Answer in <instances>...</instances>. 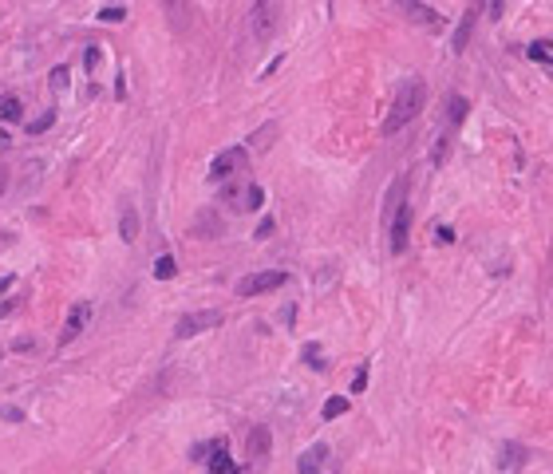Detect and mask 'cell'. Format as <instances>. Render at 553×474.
I'll use <instances>...</instances> for the list:
<instances>
[{
	"label": "cell",
	"instance_id": "25",
	"mask_svg": "<svg viewBox=\"0 0 553 474\" xmlns=\"http://www.w3.org/2000/svg\"><path fill=\"white\" fill-rule=\"evenodd\" d=\"M99 20H103V24H119V20H127V8L111 4V8H103V13H99Z\"/></svg>",
	"mask_w": 553,
	"mask_h": 474
},
{
	"label": "cell",
	"instance_id": "28",
	"mask_svg": "<svg viewBox=\"0 0 553 474\" xmlns=\"http://www.w3.org/2000/svg\"><path fill=\"white\" fill-rule=\"evenodd\" d=\"M435 242H439V245H451V242H455V230H451V226H439V230H435Z\"/></svg>",
	"mask_w": 553,
	"mask_h": 474
},
{
	"label": "cell",
	"instance_id": "5",
	"mask_svg": "<svg viewBox=\"0 0 553 474\" xmlns=\"http://www.w3.org/2000/svg\"><path fill=\"white\" fill-rule=\"evenodd\" d=\"M221 324V308H202V313H186L178 324H174V336L178 340H190V336H198V332H209Z\"/></svg>",
	"mask_w": 553,
	"mask_h": 474
},
{
	"label": "cell",
	"instance_id": "7",
	"mask_svg": "<svg viewBox=\"0 0 553 474\" xmlns=\"http://www.w3.org/2000/svg\"><path fill=\"white\" fill-rule=\"evenodd\" d=\"M387 230H392V253H403L407 237H411V202H399L387 218Z\"/></svg>",
	"mask_w": 553,
	"mask_h": 474
},
{
	"label": "cell",
	"instance_id": "2",
	"mask_svg": "<svg viewBox=\"0 0 553 474\" xmlns=\"http://www.w3.org/2000/svg\"><path fill=\"white\" fill-rule=\"evenodd\" d=\"M277 28H281V0H253V8H249V36L273 40Z\"/></svg>",
	"mask_w": 553,
	"mask_h": 474
},
{
	"label": "cell",
	"instance_id": "6",
	"mask_svg": "<svg viewBox=\"0 0 553 474\" xmlns=\"http://www.w3.org/2000/svg\"><path fill=\"white\" fill-rule=\"evenodd\" d=\"M91 316H95V304L91 301H75L72 308H67V316H63V329H60V344H72L79 332L91 324Z\"/></svg>",
	"mask_w": 553,
	"mask_h": 474
},
{
	"label": "cell",
	"instance_id": "18",
	"mask_svg": "<svg viewBox=\"0 0 553 474\" xmlns=\"http://www.w3.org/2000/svg\"><path fill=\"white\" fill-rule=\"evenodd\" d=\"M467 111H470V103L463 95H451V103H447V119H451V127H463L467 123Z\"/></svg>",
	"mask_w": 553,
	"mask_h": 474
},
{
	"label": "cell",
	"instance_id": "4",
	"mask_svg": "<svg viewBox=\"0 0 553 474\" xmlns=\"http://www.w3.org/2000/svg\"><path fill=\"white\" fill-rule=\"evenodd\" d=\"M284 281H289V273H284V269H265V273H249V277L237 281V297H261V292L281 289Z\"/></svg>",
	"mask_w": 553,
	"mask_h": 474
},
{
	"label": "cell",
	"instance_id": "8",
	"mask_svg": "<svg viewBox=\"0 0 553 474\" xmlns=\"http://www.w3.org/2000/svg\"><path fill=\"white\" fill-rule=\"evenodd\" d=\"M399 8L407 13V20H411V24H423V28H439V24H442L439 13H435V8H427L423 0H399Z\"/></svg>",
	"mask_w": 553,
	"mask_h": 474
},
{
	"label": "cell",
	"instance_id": "35",
	"mask_svg": "<svg viewBox=\"0 0 553 474\" xmlns=\"http://www.w3.org/2000/svg\"><path fill=\"white\" fill-rule=\"evenodd\" d=\"M8 289H13V277H0V297H4Z\"/></svg>",
	"mask_w": 553,
	"mask_h": 474
},
{
	"label": "cell",
	"instance_id": "30",
	"mask_svg": "<svg viewBox=\"0 0 553 474\" xmlns=\"http://www.w3.org/2000/svg\"><path fill=\"white\" fill-rule=\"evenodd\" d=\"M83 63H87V72H95V63H99V48H87Z\"/></svg>",
	"mask_w": 553,
	"mask_h": 474
},
{
	"label": "cell",
	"instance_id": "11",
	"mask_svg": "<svg viewBox=\"0 0 553 474\" xmlns=\"http://www.w3.org/2000/svg\"><path fill=\"white\" fill-rule=\"evenodd\" d=\"M474 16H479V8L470 4L467 13H463V20H458L455 36H451V48H455V52H467V44H470V32H474Z\"/></svg>",
	"mask_w": 553,
	"mask_h": 474
},
{
	"label": "cell",
	"instance_id": "22",
	"mask_svg": "<svg viewBox=\"0 0 553 474\" xmlns=\"http://www.w3.org/2000/svg\"><path fill=\"white\" fill-rule=\"evenodd\" d=\"M529 60H538L541 68H550V40H534V44H529Z\"/></svg>",
	"mask_w": 553,
	"mask_h": 474
},
{
	"label": "cell",
	"instance_id": "13",
	"mask_svg": "<svg viewBox=\"0 0 553 474\" xmlns=\"http://www.w3.org/2000/svg\"><path fill=\"white\" fill-rule=\"evenodd\" d=\"M328 459V447L324 443H316V447H308L300 459H296V471L300 474H320V462Z\"/></svg>",
	"mask_w": 553,
	"mask_h": 474
},
{
	"label": "cell",
	"instance_id": "24",
	"mask_svg": "<svg viewBox=\"0 0 553 474\" xmlns=\"http://www.w3.org/2000/svg\"><path fill=\"white\" fill-rule=\"evenodd\" d=\"M51 123H56V111H44L40 119H32V123H28V134H44V131L51 127Z\"/></svg>",
	"mask_w": 553,
	"mask_h": 474
},
{
	"label": "cell",
	"instance_id": "29",
	"mask_svg": "<svg viewBox=\"0 0 553 474\" xmlns=\"http://www.w3.org/2000/svg\"><path fill=\"white\" fill-rule=\"evenodd\" d=\"M0 415H4L8 423H24V411H20V407H0Z\"/></svg>",
	"mask_w": 553,
	"mask_h": 474
},
{
	"label": "cell",
	"instance_id": "17",
	"mask_svg": "<svg viewBox=\"0 0 553 474\" xmlns=\"http://www.w3.org/2000/svg\"><path fill=\"white\" fill-rule=\"evenodd\" d=\"M166 13H170L174 32H186V28H190V8H186L182 0H166Z\"/></svg>",
	"mask_w": 553,
	"mask_h": 474
},
{
	"label": "cell",
	"instance_id": "26",
	"mask_svg": "<svg viewBox=\"0 0 553 474\" xmlns=\"http://www.w3.org/2000/svg\"><path fill=\"white\" fill-rule=\"evenodd\" d=\"M364 388H368V364L356 368V376H352V395H360Z\"/></svg>",
	"mask_w": 553,
	"mask_h": 474
},
{
	"label": "cell",
	"instance_id": "21",
	"mask_svg": "<svg viewBox=\"0 0 553 474\" xmlns=\"http://www.w3.org/2000/svg\"><path fill=\"white\" fill-rule=\"evenodd\" d=\"M344 411H348V395H332V400L324 403V419H340Z\"/></svg>",
	"mask_w": 553,
	"mask_h": 474
},
{
	"label": "cell",
	"instance_id": "23",
	"mask_svg": "<svg viewBox=\"0 0 553 474\" xmlns=\"http://www.w3.org/2000/svg\"><path fill=\"white\" fill-rule=\"evenodd\" d=\"M300 356H305L308 368H316V372L324 368V352H320V344H305V352H300Z\"/></svg>",
	"mask_w": 553,
	"mask_h": 474
},
{
	"label": "cell",
	"instance_id": "1",
	"mask_svg": "<svg viewBox=\"0 0 553 474\" xmlns=\"http://www.w3.org/2000/svg\"><path fill=\"white\" fill-rule=\"evenodd\" d=\"M423 103H427V84L423 79H403V84L395 87V99H392V107H387V115H383V134H395L399 127H407V123L415 119L419 111H423Z\"/></svg>",
	"mask_w": 553,
	"mask_h": 474
},
{
	"label": "cell",
	"instance_id": "3",
	"mask_svg": "<svg viewBox=\"0 0 553 474\" xmlns=\"http://www.w3.org/2000/svg\"><path fill=\"white\" fill-rule=\"evenodd\" d=\"M246 162H249V150H246V146H230V150H221V155L209 162V182H218V186L234 182L237 174L246 171Z\"/></svg>",
	"mask_w": 553,
	"mask_h": 474
},
{
	"label": "cell",
	"instance_id": "27",
	"mask_svg": "<svg viewBox=\"0 0 553 474\" xmlns=\"http://www.w3.org/2000/svg\"><path fill=\"white\" fill-rule=\"evenodd\" d=\"M51 87H56V91L67 87V68H51Z\"/></svg>",
	"mask_w": 553,
	"mask_h": 474
},
{
	"label": "cell",
	"instance_id": "20",
	"mask_svg": "<svg viewBox=\"0 0 553 474\" xmlns=\"http://www.w3.org/2000/svg\"><path fill=\"white\" fill-rule=\"evenodd\" d=\"M174 273H178V261H174L170 253H162L159 261H154V277H159V281H170Z\"/></svg>",
	"mask_w": 553,
	"mask_h": 474
},
{
	"label": "cell",
	"instance_id": "9",
	"mask_svg": "<svg viewBox=\"0 0 553 474\" xmlns=\"http://www.w3.org/2000/svg\"><path fill=\"white\" fill-rule=\"evenodd\" d=\"M526 455L529 450L522 447V443H502V450H498V471L502 474H514L526 466Z\"/></svg>",
	"mask_w": 553,
	"mask_h": 474
},
{
	"label": "cell",
	"instance_id": "10",
	"mask_svg": "<svg viewBox=\"0 0 553 474\" xmlns=\"http://www.w3.org/2000/svg\"><path fill=\"white\" fill-rule=\"evenodd\" d=\"M209 474H237V462L230 459V450H225V439H214V447H209Z\"/></svg>",
	"mask_w": 553,
	"mask_h": 474
},
{
	"label": "cell",
	"instance_id": "32",
	"mask_svg": "<svg viewBox=\"0 0 553 474\" xmlns=\"http://www.w3.org/2000/svg\"><path fill=\"white\" fill-rule=\"evenodd\" d=\"M13 348H16V352H32V340H28V336H20V340H16Z\"/></svg>",
	"mask_w": 553,
	"mask_h": 474
},
{
	"label": "cell",
	"instance_id": "31",
	"mask_svg": "<svg viewBox=\"0 0 553 474\" xmlns=\"http://www.w3.org/2000/svg\"><path fill=\"white\" fill-rule=\"evenodd\" d=\"M273 226H277L273 218H261V226H257V237H269V233H273Z\"/></svg>",
	"mask_w": 553,
	"mask_h": 474
},
{
	"label": "cell",
	"instance_id": "34",
	"mask_svg": "<svg viewBox=\"0 0 553 474\" xmlns=\"http://www.w3.org/2000/svg\"><path fill=\"white\" fill-rule=\"evenodd\" d=\"M4 190H8V171L0 166V198H4Z\"/></svg>",
	"mask_w": 553,
	"mask_h": 474
},
{
	"label": "cell",
	"instance_id": "15",
	"mask_svg": "<svg viewBox=\"0 0 553 474\" xmlns=\"http://www.w3.org/2000/svg\"><path fill=\"white\" fill-rule=\"evenodd\" d=\"M230 202H237V210H261V202H265V190L253 182V186H246L241 194H230Z\"/></svg>",
	"mask_w": 553,
	"mask_h": 474
},
{
	"label": "cell",
	"instance_id": "16",
	"mask_svg": "<svg viewBox=\"0 0 553 474\" xmlns=\"http://www.w3.org/2000/svg\"><path fill=\"white\" fill-rule=\"evenodd\" d=\"M119 237H123L127 245L138 237V210H135V206H127V210H123V218H119Z\"/></svg>",
	"mask_w": 553,
	"mask_h": 474
},
{
	"label": "cell",
	"instance_id": "33",
	"mask_svg": "<svg viewBox=\"0 0 553 474\" xmlns=\"http://www.w3.org/2000/svg\"><path fill=\"white\" fill-rule=\"evenodd\" d=\"M16 313V301H0V316H13Z\"/></svg>",
	"mask_w": 553,
	"mask_h": 474
},
{
	"label": "cell",
	"instance_id": "19",
	"mask_svg": "<svg viewBox=\"0 0 553 474\" xmlns=\"http://www.w3.org/2000/svg\"><path fill=\"white\" fill-rule=\"evenodd\" d=\"M20 115H24V107H20V99H16V95L0 99V119H4V123H16Z\"/></svg>",
	"mask_w": 553,
	"mask_h": 474
},
{
	"label": "cell",
	"instance_id": "14",
	"mask_svg": "<svg viewBox=\"0 0 553 474\" xmlns=\"http://www.w3.org/2000/svg\"><path fill=\"white\" fill-rule=\"evenodd\" d=\"M273 134H277V123H265L261 131H253V134H249L246 150H253V155H265V150L273 146Z\"/></svg>",
	"mask_w": 553,
	"mask_h": 474
},
{
	"label": "cell",
	"instance_id": "12",
	"mask_svg": "<svg viewBox=\"0 0 553 474\" xmlns=\"http://www.w3.org/2000/svg\"><path fill=\"white\" fill-rule=\"evenodd\" d=\"M269 447H273L269 427H253V431H249V443H246L249 459H269Z\"/></svg>",
	"mask_w": 553,
	"mask_h": 474
}]
</instances>
